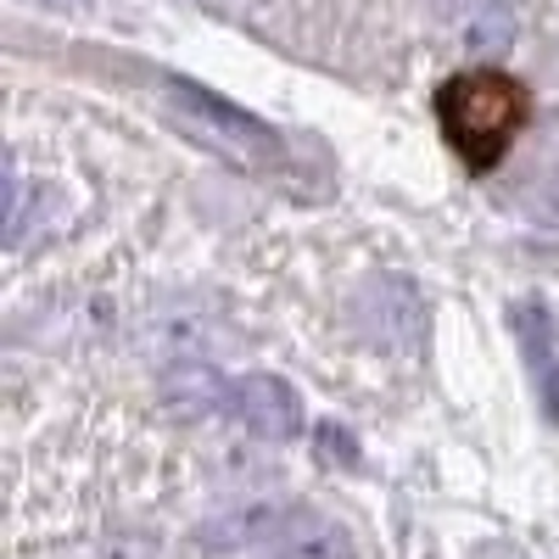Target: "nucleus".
<instances>
[{"label": "nucleus", "mask_w": 559, "mask_h": 559, "mask_svg": "<svg viewBox=\"0 0 559 559\" xmlns=\"http://www.w3.org/2000/svg\"><path fill=\"white\" fill-rule=\"evenodd\" d=\"M526 118H532L526 84L498 68H464L437 90V123L471 174H492L515 146V134L526 129Z\"/></svg>", "instance_id": "obj_1"}, {"label": "nucleus", "mask_w": 559, "mask_h": 559, "mask_svg": "<svg viewBox=\"0 0 559 559\" xmlns=\"http://www.w3.org/2000/svg\"><path fill=\"white\" fill-rule=\"evenodd\" d=\"M229 414L263 442H292L302 431V403L280 376H241L229 381Z\"/></svg>", "instance_id": "obj_2"}, {"label": "nucleus", "mask_w": 559, "mask_h": 559, "mask_svg": "<svg viewBox=\"0 0 559 559\" xmlns=\"http://www.w3.org/2000/svg\"><path fill=\"white\" fill-rule=\"evenodd\" d=\"M168 96L185 107V112H197L207 129H218V146L229 140V152L236 157H252V152H274V129H263L252 112H241V107H229V102H218L213 90H202L197 79H168Z\"/></svg>", "instance_id": "obj_3"}, {"label": "nucleus", "mask_w": 559, "mask_h": 559, "mask_svg": "<svg viewBox=\"0 0 559 559\" xmlns=\"http://www.w3.org/2000/svg\"><path fill=\"white\" fill-rule=\"evenodd\" d=\"M258 559H358V554H353L347 526L313 515V509H286Z\"/></svg>", "instance_id": "obj_4"}, {"label": "nucleus", "mask_w": 559, "mask_h": 559, "mask_svg": "<svg viewBox=\"0 0 559 559\" xmlns=\"http://www.w3.org/2000/svg\"><path fill=\"white\" fill-rule=\"evenodd\" d=\"M286 509H269V503H252V509H236V515L224 521H207L202 526V548H247V543H269V532L280 526Z\"/></svg>", "instance_id": "obj_5"}, {"label": "nucleus", "mask_w": 559, "mask_h": 559, "mask_svg": "<svg viewBox=\"0 0 559 559\" xmlns=\"http://www.w3.org/2000/svg\"><path fill=\"white\" fill-rule=\"evenodd\" d=\"M521 331H526V347H532V369H537V381H543V397L548 408L559 414V358H554V319L543 302H526L521 308Z\"/></svg>", "instance_id": "obj_6"}, {"label": "nucleus", "mask_w": 559, "mask_h": 559, "mask_svg": "<svg viewBox=\"0 0 559 559\" xmlns=\"http://www.w3.org/2000/svg\"><path fill=\"white\" fill-rule=\"evenodd\" d=\"M163 392L168 397H179L185 408H229V386L213 376V369L207 364H179V369H168V376H163Z\"/></svg>", "instance_id": "obj_7"}, {"label": "nucleus", "mask_w": 559, "mask_h": 559, "mask_svg": "<svg viewBox=\"0 0 559 559\" xmlns=\"http://www.w3.org/2000/svg\"><path fill=\"white\" fill-rule=\"evenodd\" d=\"M532 202H537V213L559 229V174H548V179L537 185V197H532Z\"/></svg>", "instance_id": "obj_8"}]
</instances>
